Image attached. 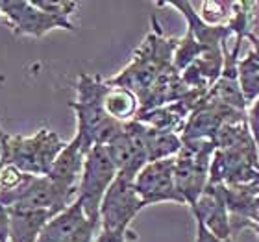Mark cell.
<instances>
[{
    "mask_svg": "<svg viewBox=\"0 0 259 242\" xmlns=\"http://www.w3.org/2000/svg\"><path fill=\"white\" fill-rule=\"evenodd\" d=\"M109 89L108 80L81 72L76 81V100L70 108L76 115V135L89 152L93 146H106L124 124L115 122L104 109V96Z\"/></svg>",
    "mask_w": 259,
    "mask_h": 242,
    "instance_id": "6da1fadb",
    "label": "cell"
},
{
    "mask_svg": "<svg viewBox=\"0 0 259 242\" xmlns=\"http://www.w3.org/2000/svg\"><path fill=\"white\" fill-rule=\"evenodd\" d=\"M65 146L67 142L49 128L37 129L30 137L10 135L6 148V165H13L32 176H49Z\"/></svg>",
    "mask_w": 259,
    "mask_h": 242,
    "instance_id": "7a4b0ae2",
    "label": "cell"
},
{
    "mask_svg": "<svg viewBox=\"0 0 259 242\" xmlns=\"http://www.w3.org/2000/svg\"><path fill=\"white\" fill-rule=\"evenodd\" d=\"M217 146L209 140H191L184 142V148L174 161L176 188L185 205L193 207L205 187L209 185L211 159Z\"/></svg>",
    "mask_w": 259,
    "mask_h": 242,
    "instance_id": "3957f363",
    "label": "cell"
},
{
    "mask_svg": "<svg viewBox=\"0 0 259 242\" xmlns=\"http://www.w3.org/2000/svg\"><path fill=\"white\" fill-rule=\"evenodd\" d=\"M117 176L119 170L111 161L106 146H93L87 152L83 172L78 185V202L89 220L100 222V205Z\"/></svg>",
    "mask_w": 259,
    "mask_h": 242,
    "instance_id": "277c9868",
    "label": "cell"
},
{
    "mask_svg": "<svg viewBox=\"0 0 259 242\" xmlns=\"http://www.w3.org/2000/svg\"><path fill=\"white\" fill-rule=\"evenodd\" d=\"M141 209H145V204L135 188V178L119 174L100 205V227L106 231L132 233L130 226Z\"/></svg>",
    "mask_w": 259,
    "mask_h": 242,
    "instance_id": "5b68a950",
    "label": "cell"
},
{
    "mask_svg": "<svg viewBox=\"0 0 259 242\" xmlns=\"http://www.w3.org/2000/svg\"><path fill=\"white\" fill-rule=\"evenodd\" d=\"M0 15L8 22V26L13 30L15 35H24V37L37 39L52 30H69V32L74 30L72 22L61 21L58 17L37 8L35 2H26V0L0 2Z\"/></svg>",
    "mask_w": 259,
    "mask_h": 242,
    "instance_id": "8992f818",
    "label": "cell"
},
{
    "mask_svg": "<svg viewBox=\"0 0 259 242\" xmlns=\"http://www.w3.org/2000/svg\"><path fill=\"white\" fill-rule=\"evenodd\" d=\"M174 161H176V157L163 159V161H152L137 174L135 188H137L145 207L156 204L185 205L182 196L178 194V188H176Z\"/></svg>",
    "mask_w": 259,
    "mask_h": 242,
    "instance_id": "52a82bcc",
    "label": "cell"
},
{
    "mask_svg": "<svg viewBox=\"0 0 259 242\" xmlns=\"http://www.w3.org/2000/svg\"><path fill=\"white\" fill-rule=\"evenodd\" d=\"M111 161L119 170V174L134 176L148 165V154H146L145 137H143V124L139 120H132L124 124L120 133H117L113 139L106 144Z\"/></svg>",
    "mask_w": 259,
    "mask_h": 242,
    "instance_id": "ba28073f",
    "label": "cell"
},
{
    "mask_svg": "<svg viewBox=\"0 0 259 242\" xmlns=\"http://www.w3.org/2000/svg\"><path fill=\"white\" fill-rule=\"evenodd\" d=\"M191 213L209 233L219 238L232 237V216L228 209L224 185H207Z\"/></svg>",
    "mask_w": 259,
    "mask_h": 242,
    "instance_id": "9c48e42d",
    "label": "cell"
},
{
    "mask_svg": "<svg viewBox=\"0 0 259 242\" xmlns=\"http://www.w3.org/2000/svg\"><path fill=\"white\" fill-rule=\"evenodd\" d=\"M87 150L81 144L78 135L67 142L58 159L52 165V170L49 172V178L61 187L67 192L78 194V185H80L81 172H83V165H85Z\"/></svg>",
    "mask_w": 259,
    "mask_h": 242,
    "instance_id": "30bf717a",
    "label": "cell"
},
{
    "mask_svg": "<svg viewBox=\"0 0 259 242\" xmlns=\"http://www.w3.org/2000/svg\"><path fill=\"white\" fill-rule=\"evenodd\" d=\"M87 220H89V218H87L85 211H83L80 202L76 200L74 204H70L67 209H63L61 213L54 215L47 224H45L37 242H63L65 238L70 237L78 227L83 226Z\"/></svg>",
    "mask_w": 259,
    "mask_h": 242,
    "instance_id": "8fae6325",
    "label": "cell"
},
{
    "mask_svg": "<svg viewBox=\"0 0 259 242\" xmlns=\"http://www.w3.org/2000/svg\"><path fill=\"white\" fill-rule=\"evenodd\" d=\"M10 242H37L45 224L54 216L50 211L10 209Z\"/></svg>",
    "mask_w": 259,
    "mask_h": 242,
    "instance_id": "7c38bea8",
    "label": "cell"
},
{
    "mask_svg": "<svg viewBox=\"0 0 259 242\" xmlns=\"http://www.w3.org/2000/svg\"><path fill=\"white\" fill-rule=\"evenodd\" d=\"M104 109L106 113L119 124H128L137 119L141 111L139 96L126 87L109 85L106 96H104Z\"/></svg>",
    "mask_w": 259,
    "mask_h": 242,
    "instance_id": "4fadbf2b",
    "label": "cell"
},
{
    "mask_svg": "<svg viewBox=\"0 0 259 242\" xmlns=\"http://www.w3.org/2000/svg\"><path fill=\"white\" fill-rule=\"evenodd\" d=\"M143 137H145L148 163L172 159V157L178 156L180 152H182V148H184L182 135L174 133V131H159V129L148 128V126L143 124Z\"/></svg>",
    "mask_w": 259,
    "mask_h": 242,
    "instance_id": "5bb4252c",
    "label": "cell"
},
{
    "mask_svg": "<svg viewBox=\"0 0 259 242\" xmlns=\"http://www.w3.org/2000/svg\"><path fill=\"white\" fill-rule=\"evenodd\" d=\"M239 85L248 106L259 98V63L250 52L239 61Z\"/></svg>",
    "mask_w": 259,
    "mask_h": 242,
    "instance_id": "9a60e30c",
    "label": "cell"
},
{
    "mask_svg": "<svg viewBox=\"0 0 259 242\" xmlns=\"http://www.w3.org/2000/svg\"><path fill=\"white\" fill-rule=\"evenodd\" d=\"M196 8V4H194ZM198 17L209 26H228L235 13V2H200V10H196Z\"/></svg>",
    "mask_w": 259,
    "mask_h": 242,
    "instance_id": "2e32d148",
    "label": "cell"
},
{
    "mask_svg": "<svg viewBox=\"0 0 259 242\" xmlns=\"http://www.w3.org/2000/svg\"><path fill=\"white\" fill-rule=\"evenodd\" d=\"M35 6L50 13V15L69 22H72L70 17L74 15L76 10H78V2H72V0H35Z\"/></svg>",
    "mask_w": 259,
    "mask_h": 242,
    "instance_id": "e0dca14e",
    "label": "cell"
},
{
    "mask_svg": "<svg viewBox=\"0 0 259 242\" xmlns=\"http://www.w3.org/2000/svg\"><path fill=\"white\" fill-rule=\"evenodd\" d=\"M100 222L87 220L81 227H78L70 237H67L63 242H95L97 235L100 233Z\"/></svg>",
    "mask_w": 259,
    "mask_h": 242,
    "instance_id": "ac0fdd59",
    "label": "cell"
},
{
    "mask_svg": "<svg viewBox=\"0 0 259 242\" xmlns=\"http://www.w3.org/2000/svg\"><path fill=\"white\" fill-rule=\"evenodd\" d=\"M130 238H135L134 233H122V231H106L100 229L95 242H128Z\"/></svg>",
    "mask_w": 259,
    "mask_h": 242,
    "instance_id": "d6986e66",
    "label": "cell"
},
{
    "mask_svg": "<svg viewBox=\"0 0 259 242\" xmlns=\"http://www.w3.org/2000/svg\"><path fill=\"white\" fill-rule=\"evenodd\" d=\"M248 128H250V133L254 137L255 140L259 139V98L255 100L254 104H250V109H248Z\"/></svg>",
    "mask_w": 259,
    "mask_h": 242,
    "instance_id": "ffe728a7",
    "label": "cell"
},
{
    "mask_svg": "<svg viewBox=\"0 0 259 242\" xmlns=\"http://www.w3.org/2000/svg\"><path fill=\"white\" fill-rule=\"evenodd\" d=\"M10 209L4 207V205H0V242H10Z\"/></svg>",
    "mask_w": 259,
    "mask_h": 242,
    "instance_id": "44dd1931",
    "label": "cell"
},
{
    "mask_svg": "<svg viewBox=\"0 0 259 242\" xmlns=\"http://www.w3.org/2000/svg\"><path fill=\"white\" fill-rule=\"evenodd\" d=\"M196 242H233V238H219L209 233L200 222H196Z\"/></svg>",
    "mask_w": 259,
    "mask_h": 242,
    "instance_id": "7402d4cb",
    "label": "cell"
},
{
    "mask_svg": "<svg viewBox=\"0 0 259 242\" xmlns=\"http://www.w3.org/2000/svg\"><path fill=\"white\" fill-rule=\"evenodd\" d=\"M8 137H10V135L0 128V170L6 167V148H8Z\"/></svg>",
    "mask_w": 259,
    "mask_h": 242,
    "instance_id": "603a6c76",
    "label": "cell"
},
{
    "mask_svg": "<svg viewBox=\"0 0 259 242\" xmlns=\"http://www.w3.org/2000/svg\"><path fill=\"white\" fill-rule=\"evenodd\" d=\"M248 41H250V44H252V50H250V54L254 56L255 60H257V63H259V37H257V35H254V33H250Z\"/></svg>",
    "mask_w": 259,
    "mask_h": 242,
    "instance_id": "cb8c5ba5",
    "label": "cell"
},
{
    "mask_svg": "<svg viewBox=\"0 0 259 242\" xmlns=\"http://www.w3.org/2000/svg\"><path fill=\"white\" fill-rule=\"evenodd\" d=\"M255 148H257V167H259V139L255 140Z\"/></svg>",
    "mask_w": 259,
    "mask_h": 242,
    "instance_id": "d4e9b609",
    "label": "cell"
},
{
    "mask_svg": "<svg viewBox=\"0 0 259 242\" xmlns=\"http://www.w3.org/2000/svg\"><path fill=\"white\" fill-rule=\"evenodd\" d=\"M0 19H2V15H0Z\"/></svg>",
    "mask_w": 259,
    "mask_h": 242,
    "instance_id": "484cf974",
    "label": "cell"
}]
</instances>
